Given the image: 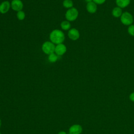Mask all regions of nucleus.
Here are the masks:
<instances>
[{"label":"nucleus","instance_id":"obj_23","mask_svg":"<svg viewBox=\"0 0 134 134\" xmlns=\"http://www.w3.org/2000/svg\"><path fill=\"white\" fill-rule=\"evenodd\" d=\"M0 134H1V131H0Z\"/></svg>","mask_w":134,"mask_h":134},{"label":"nucleus","instance_id":"obj_11","mask_svg":"<svg viewBox=\"0 0 134 134\" xmlns=\"http://www.w3.org/2000/svg\"><path fill=\"white\" fill-rule=\"evenodd\" d=\"M131 0H115L117 6L121 8H124L127 7L130 3Z\"/></svg>","mask_w":134,"mask_h":134},{"label":"nucleus","instance_id":"obj_8","mask_svg":"<svg viewBox=\"0 0 134 134\" xmlns=\"http://www.w3.org/2000/svg\"><path fill=\"white\" fill-rule=\"evenodd\" d=\"M66 51V47L63 43L57 44L55 47L54 52L58 55H62Z\"/></svg>","mask_w":134,"mask_h":134},{"label":"nucleus","instance_id":"obj_2","mask_svg":"<svg viewBox=\"0 0 134 134\" xmlns=\"http://www.w3.org/2000/svg\"><path fill=\"white\" fill-rule=\"evenodd\" d=\"M121 23L125 26H130L132 24L133 22V18L132 15L128 12L122 13L120 17Z\"/></svg>","mask_w":134,"mask_h":134},{"label":"nucleus","instance_id":"obj_3","mask_svg":"<svg viewBox=\"0 0 134 134\" xmlns=\"http://www.w3.org/2000/svg\"><path fill=\"white\" fill-rule=\"evenodd\" d=\"M79 16V12L76 8H69L66 12L65 16L69 21H73L76 20Z\"/></svg>","mask_w":134,"mask_h":134},{"label":"nucleus","instance_id":"obj_18","mask_svg":"<svg viewBox=\"0 0 134 134\" xmlns=\"http://www.w3.org/2000/svg\"><path fill=\"white\" fill-rule=\"evenodd\" d=\"M106 0H93V2H94L95 4L98 5H102L104 4Z\"/></svg>","mask_w":134,"mask_h":134},{"label":"nucleus","instance_id":"obj_10","mask_svg":"<svg viewBox=\"0 0 134 134\" xmlns=\"http://www.w3.org/2000/svg\"><path fill=\"white\" fill-rule=\"evenodd\" d=\"M86 10L87 11L91 13V14H94L96 12L97 7V4H95L94 2H91L87 3L86 4Z\"/></svg>","mask_w":134,"mask_h":134},{"label":"nucleus","instance_id":"obj_22","mask_svg":"<svg viewBox=\"0 0 134 134\" xmlns=\"http://www.w3.org/2000/svg\"><path fill=\"white\" fill-rule=\"evenodd\" d=\"M1 125H2V121H1V119H0V128H1Z\"/></svg>","mask_w":134,"mask_h":134},{"label":"nucleus","instance_id":"obj_4","mask_svg":"<svg viewBox=\"0 0 134 134\" xmlns=\"http://www.w3.org/2000/svg\"><path fill=\"white\" fill-rule=\"evenodd\" d=\"M55 47L54 43L51 41H46L42 45V50L44 53L49 55L54 53Z\"/></svg>","mask_w":134,"mask_h":134},{"label":"nucleus","instance_id":"obj_1","mask_svg":"<svg viewBox=\"0 0 134 134\" xmlns=\"http://www.w3.org/2000/svg\"><path fill=\"white\" fill-rule=\"evenodd\" d=\"M49 38L50 41L54 44L62 43L65 39L64 33L59 29H54L50 34Z\"/></svg>","mask_w":134,"mask_h":134},{"label":"nucleus","instance_id":"obj_21","mask_svg":"<svg viewBox=\"0 0 134 134\" xmlns=\"http://www.w3.org/2000/svg\"><path fill=\"white\" fill-rule=\"evenodd\" d=\"M85 1L87 3H89V2H91L93 1V0H85Z\"/></svg>","mask_w":134,"mask_h":134},{"label":"nucleus","instance_id":"obj_13","mask_svg":"<svg viewBox=\"0 0 134 134\" xmlns=\"http://www.w3.org/2000/svg\"><path fill=\"white\" fill-rule=\"evenodd\" d=\"M61 28L64 30H69L71 28V24L70 23V22L68 20H65V21H63L61 23Z\"/></svg>","mask_w":134,"mask_h":134},{"label":"nucleus","instance_id":"obj_5","mask_svg":"<svg viewBox=\"0 0 134 134\" xmlns=\"http://www.w3.org/2000/svg\"><path fill=\"white\" fill-rule=\"evenodd\" d=\"M12 8L16 12L21 10L23 8V3L21 0H13L10 4Z\"/></svg>","mask_w":134,"mask_h":134},{"label":"nucleus","instance_id":"obj_20","mask_svg":"<svg viewBox=\"0 0 134 134\" xmlns=\"http://www.w3.org/2000/svg\"><path fill=\"white\" fill-rule=\"evenodd\" d=\"M58 134H67V133H66V132H65L64 131H61L59 132Z\"/></svg>","mask_w":134,"mask_h":134},{"label":"nucleus","instance_id":"obj_9","mask_svg":"<svg viewBox=\"0 0 134 134\" xmlns=\"http://www.w3.org/2000/svg\"><path fill=\"white\" fill-rule=\"evenodd\" d=\"M11 5L8 1H5L0 4V13L1 14H5L8 12Z\"/></svg>","mask_w":134,"mask_h":134},{"label":"nucleus","instance_id":"obj_24","mask_svg":"<svg viewBox=\"0 0 134 134\" xmlns=\"http://www.w3.org/2000/svg\"><path fill=\"white\" fill-rule=\"evenodd\" d=\"M68 134H70V133H68Z\"/></svg>","mask_w":134,"mask_h":134},{"label":"nucleus","instance_id":"obj_19","mask_svg":"<svg viewBox=\"0 0 134 134\" xmlns=\"http://www.w3.org/2000/svg\"><path fill=\"white\" fill-rule=\"evenodd\" d=\"M129 99L131 102H134V92H132L129 95Z\"/></svg>","mask_w":134,"mask_h":134},{"label":"nucleus","instance_id":"obj_12","mask_svg":"<svg viewBox=\"0 0 134 134\" xmlns=\"http://www.w3.org/2000/svg\"><path fill=\"white\" fill-rule=\"evenodd\" d=\"M122 14V8L117 6L114 7L111 11V15L115 18L120 17Z\"/></svg>","mask_w":134,"mask_h":134},{"label":"nucleus","instance_id":"obj_7","mask_svg":"<svg viewBox=\"0 0 134 134\" xmlns=\"http://www.w3.org/2000/svg\"><path fill=\"white\" fill-rule=\"evenodd\" d=\"M82 130V127L80 125L74 124L70 127L69 132L70 134H81Z\"/></svg>","mask_w":134,"mask_h":134},{"label":"nucleus","instance_id":"obj_17","mask_svg":"<svg viewBox=\"0 0 134 134\" xmlns=\"http://www.w3.org/2000/svg\"><path fill=\"white\" fill-rule=\"evenodd\" d=\"M128 34L131 36H134V25L132 24L128 26V29H127Z\"/></svg>","mask_w":134,"mask_h":134},{"label":"nucleus","instance_id":"obj_15","mask_svg":"<svg viewBox=\"0 0 134 134\" xmlns=\"http://www.w3.org/2000/svg\"><path fill=\"white\" fill-rule=\"evenodd\" d=\"M63 6L66 8H71L73 7V3L72 0H64L63 2Z\"/></svg>","mask_w":134,"mask_h":134},{"label":"nucleus","instance_id":"obj_16","mask_svg":"<svg viewBox=\"0 0 134 134\" xmlns=\"http://www.w3.org/2000/svg\"><path fill=\"white\" fill-rule=\"evenodd\" d=\"M25 13L23 11L20 10L19 12H17V17L19 20H23L25 19Z\"/></svg>","mask_w":134,"mask_h":134},{"label":"nucleus","instance_id":"obj_14","mask_svg":"<svg viewBox=\"0 0 134 134\" xmlns=\"http://www.w3.org/2000/svg\"><path fill=\"white\" fill-rule=\"evenodd\" d=\"M58 59V55L54 53H51L49 55L48 57V60L49 62L51 63H54Z\"/></svg>","mask_w":134,"mask_h":134},{"label":"nucleus","instance_id":"obj_6","mask_svg":"<svg viewBox=\"0 0 134 134\" xmlns=\"http://www.w3.org/2000/svg\"><path fill=\"white\" fill-rule=\"evenodd\" d=\"M68 37L72 40H76L80 38V32L76 28H71L69 29L68 33Z\"/></svg>","mask_w":134,"mask_h":134}]
</instances>
